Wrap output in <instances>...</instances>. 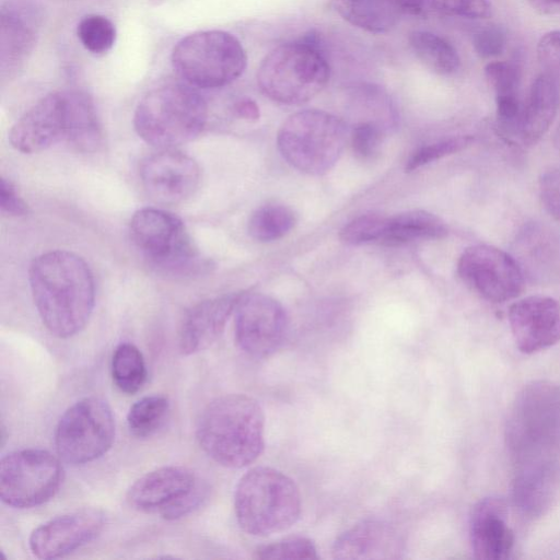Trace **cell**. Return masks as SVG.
<instances>
[{"mask_svg": "<svg viewBox=\"0 0 560 560\" xmlns=\"http://www.w3.org/2000/svg\"><path fill=\"white\" fill-rule=\"evenodd\" d=\"M139 173L147 195L161 205H177L191 197L201 175L191 156L174 149H162L147 156Z\"/></svg>", "mask_w": 560, "mask_h": 560, "instance_id": "obj_15", "label": "cell"}, {"mask_svg": "<svg viewBox=\"0 0 560 560\" xmlns=\"http://www.w3.org/2000/svg\"><path fill=\"white\" fill-rule=\"evenodd\" d=\"M30 10L8 4L1 10V68L9 70L31 51L35 35L36 20Z\"/></svg>", "mask_w": 560, "mask_h": 560, "instance_id": "obj_25", "label": "cell"}, {"mask_svg": "<svg viewBox=\"0 0 560 560\" xmlns=\"http://www.w3.org/2000/svg\"><path fill=\"white\" fill-rule=\"evenodd\" d=\"M506 45V35L502 27L488 25L472 37V46L481 59H490L501 55Z\"/></svg>", "mask_w": 560, "mask_h": 560, "instance_id": "obj_40", "label": "cell"}, {"mask_svg": "<svg viewBox=\"0 0 560 560\" xmlns=\"http://www.w3.org/2000/svg\"><path fill=\"white\" fill-rule=\"evenodd\" d=\"M474 142L471 136H454L416 150L406 162V172H412L423 165L459 152Z\"/></svg>", "mask_w": 560, "mask_h": 560, "instance_id": "obj_35", "label": "cell"}, {"mask_svg": "<svg viewBox=\"0 0 560 560\" xmlns=\"http://www.w3.org/2000/svg\"><path fill=\"white\" fill-rule=\"evenodd\" d=\"M197 478L183 466H164L140 477L129 488V505L141 512H159L189 491Z\"/></svg>", "mask_w": 560, "mask_h": 560, "instance_id": "obj_22", "label": "cell"}, {"mask_svg": "<svg viewBox=\"0 0 560 560\" xmlns=\"http://www.w3.org/2000/svg\"><path fill=\"white\" fill-rule=\"evenodd\" d=\"M257 559H318L317 549L312 539L304 536H289L262 545L255 551Z\"/></svg>", "mask_w": 560, "mask_h": 560, "instance_id": "obj_34", "label": "cell"}, {"mask_svg": "<svg viewBox=\"0 0 560 560\" xmlns=\"http://www.w3.org/2000/svg\"><path fill=\"white\" fill-rule=\"evenodd\" d=\"M505 439L516 468L560 460V384L524 385L510 408Z\"/></svg>", "mask_w": 560, "mask_h": 560, "instance_id": "obj_3", "label": "cell"}, {"mask_svg": "<svg viewBox=\"0 0 560 560\" xmlns=\"http://www.w3.org/2000/svg\"><path fill=\"white\" fill-rule=\"evenodd\" d=\"M331 3L347 22L376 34L389 31L400 16L382 0H331Z\"/></svg>", "mask_w": 560, "mask_h": 560, "instance_id": "obj_27", "label": "cell"}, {"mask_svg": "<svg viewBox=\"0 0 560 560\" xmlns=\"http://www.w3.org/2000/svg\"><path fill=\"white\" fill-rule=\"evenodd\" d=\"M202 451L217 464L243 468L265 447V413L259 402L244 394L213 399L202 410L196 429Z\"/></svg>", "mask_w": 560, "mask_h": 560, "instance_id": "obj_2", "label": "cell"}, {"mask_svg": "<svg viewBox=\"0 0 560 560\" xmlns=\"http://www.w3.org/2000/svg\"><path fill=\"white\" fill-rule=\"evenodd\" d=\"M555 143L560 149V125L555 135Z\"/></svg>", "mask_w": 560, "mask_h": 560, "instance_id": "obj_47", "label": "cell"}, {"mask_svg": "<svg viewBox=\"0 0 560 560\" xmlns=\"http://www.w3.org/2000/svg\"><path fill=\"white\" fill-rule=\"evenodd\" d=\"M30 287L39 317L58 338L81 331L95 303L93 273L83 258L68 250H50L33 259Z\"/></svg>", "mask_w": 560, "mask_h": 560, "instance_id": "obj_1", "label": "cell"}, {"mask_svg": "<svg viewBox=\"0 0 560 560\" xmlns=\"http://www.w3.org/2000/svg\"><path fill=\"white\" fill-rule=\"evenodd\" d=\"M530 7L542 15H560V0H527Z\"/></svg>", "mask_w": 560, "mask_h": 560, "instance_id": "obj_46", "label": "cell"}, {"mask_svg": "<svg viewBox=\"0 0 560 560\" xmlns=\"http://www.w3.org/2000/svg\"><path fill=\"white\" fill-rule=\"evenodd\" d=\"M296 223V214L284 205L267 203L257 208L248 220L249 235L259 242H271L287 235Z\"/></svg>", "mask_w": 560, "mask_h": 560, "instance_id": "obj_29", "label": "cell"}, {"mask_svg": "<svg viewBox=\"0 0 560 560\" xmlns=\"http://www.w3.org/2000/svg\"><path fill=\"white\" fill-rule=\"evenodd\" d=\"M347 141L346 124L332 114L305 109L291 115L277 137L278 149L300 172L320 175L339 160Z\"/></svg>", "mask_w": 560, "mask_h": 560, "instance_id": "obj_8", "label": "cell"}, {"mask_svg": "<svg viewBox=\"0 0 560 560\" xmlns=\"http://www.w3.org/2000/svg\"><path fill=\"white\" fill-rule=\"evenodd\" d=\"M234 314L235 340L247 355L264 359L281 348L287 336L288 317L277 300L261 293H243Z\"/></svg>", "mask_w": 560, "mask_h": 560, "instance_id": "obj_14", "label": "cell"}, {"mask_svg": "<svg viewBox=\"0 0 560 560\" xmlns=\"http://www.w3.org/2000/svg\"><path fill=\"white\" fill-rule=\"evenodd\" d=\"M133 244L149 264L161 272L187 276L205 268V260L175 214L156 208L136 211L130 220Z\"/></svg>", "mask_w": 560, "mask_h": 560, "instance_id": "obj_9", "label": "cell"}, {"mask_svg": "<svg viewBox=\"0 0 560 560\" xmlns=\"http://www.w3.org/2000/svg\"><path fill=\"white\" fill-rule=\"evenodd\" d=\"M560 495V460L516 468L512 499L526 517L546 514Z\"/></svg>", "mask_w": 560, "mask_h": 560, "instance_id": "obj_23", "label": "cell"}, {"mask_svg": "<svg viewBox=\"0 0 560 560\" xmlns=\"http://www.w3.org/2000/svg\"><path fill=\"white\" fill-rule=\"evenodd\" d=\"M235 114L246 120H256L259 118V107L250 98H242L234 106Z\"/></svg>", "mask_w": 560, "mask_h": 560, "instance_id": "obj_45", "label": "cell"}, {"mask_svg": "<svg viewBox=\"0 0 560 560\" xmlns=\"http://www.w3.org/2000/svg\"><path fill=\"white\" fill-rule=\"evenodd\" d=\"M91 97L77 90L47 94L25 112L9 132L11 145L23 153H36L59 141L69 142L77 132Z\"/></svg>", "mask_w": 560, "mask_h": 560, "instance_id": "obj_10", "label": "cell"}, {"mask_svg": "<svg viewBox=\"0 0 560 560\" xmlns=\"http://www.w3.org/2000/svg\"><path fill=\"white\" fill-rule=\"evenodd\" d=\"M508 516V506L500 498H485L472 508L469 537L475 558L503 560L510 557L515 536Z\"/></svg>", "mask_w": 560, "mask_h": 560, "instance_id": "obj_18", "label": "cell"}, {"mask_svg": "<svg viewBox=\"0 0 560 560\" xmlns=\"http://www.w3.org/2000/svg\"><path fill=\"white\" fill-rule=\"evenodd\" d=\"M58 457L40 448L11 452L0 463V498L15 509H31L49 501L62 482Z\"/></svg>", "mask_w": 560, "mask_h": 560, "instance_id": "obj_12", "label": "cell"}, {"mask_svg": "<svg viewBox=\"0 0 560 560\" xmlns=\"http://www.w3.org/2000/svg\"><path fill=\"white\" fill-rule=\"evenodd\" d=\"M409 43L418 59L435 73L451 75L459 69L458 52L445 38L428 31H415Z\"/></svg>", "mask_w": 560, "mask_h": 560, "instance_id": "obj_28", "label": "cell"}, {"mask_svg": "<svg viewBox=\"0 0 560 560\" xmlns=\"http://www.w3.org/2000/svg\"><path fill=\"white\" fill-rule=\"evenodd\" d=\"M428 14L466 19H487L491 15L489 0H427Z\"/></svg>", "mask_w": 560, "mask_h": 560, "instance_id": "obj_38", "label": "cell"}, {"mask_svg": "<svg viewBox=\"0 0 560 560\" xmlns=\"http://www.w3.org/2000/svg\"><path fill=\"white\" fill-rule=\"evenodd\" d=\"M383 128L377 121H360L351 131V145L354 155L362 161L373 160L381 150Z\"/></svg>", "mask_w": 560, "mask_h": 560, "instance_id": "obj_37", "label": "cell"}, {"mask_svg": "<svg viewBox=\"0 0 560 560\" xmlns=\"http://www.w3.org/2000/svg\"><path fill=\"white\" fill-rule=\"evenodd\" d=\"M560 107V85L556 74L545 71L533 82L523 104L518 139L536 144L549 130Z\"/></svg>", "mask_w": 560, "mask_h": 560, "instance_id": "obj_24", "label": "cell"}, {"mask_svg": "<svg viewBox=\"0 0 560 560\" xmlns=\"http://www.w3.org/2000/svg\"><path fill=\"white\" fill-rule=\"evenodd\" d=\"M207 486L197 480L189 491L161 511L160 514L163 518L168 521L182 518L201 505L207 498Z\"/></svg>", "mask_w": 560, "mask_h": 560, "instance_id": "obj_41", "label": "cell"}, {"mask_svg": "<svg viewBox=\"0 0 560 560\" xmlns=\"http://www.w3.org/2000/svg\"><path fill=\"white\" fill-rule=\"evenodd\" d=\"M335 559H398L404 541L397 529L378 518H365L341 533L331 548Z\"/></svg>", "mask_w": 560, "mask_h": 560, "instance_id": "obj_19", "label": "cell"}, {"mask_svg": "<svg viewBox=\"0 0 560 560\" xmlns=\"http://www.w3.org/2000/svg\"><path fill=\"white\" fill-rule=\"evenodd\" d=\"M388 217L368 213L348 222L340 231V238L349 245H361L371 242H382L386 232Z\"/></svg>", "mask_w": 560, "mask_h": 560, "instance_id": "obj_33", "label": "cell"}, {"mask_svg": "<svg viewBox=\"0 0 560 560\" xmlns=\"http://www.w3.org/2000/svg\"><path fill=\"white\" fill-rule=\"evenodd\" d=\"M168 410L167 397L163 395L142 397L128 411L127 424L130 433L139 439L153 435L164 423Z\"/></svg>", "mask_w": 560, "mask_h": 560, "instance_id": "obj_31", "label": "cell"}, {"mask_svg": "<svg viewBox=\"0 0 560 560\" xmlns=\"http://www.w3.org/2000/svg\"><path fill=\"white\" fill-rule=\"evenodd\" d=\"M538 191L545 210L560 222V167H551L541 173Z\"/></svg>", "mask_w": 560, "mask_h": 560, "instance_id": "obj_39", "label": "cell"}, {"mask_svg": "<svg viewBox=\"0 0 560 560\" xmlns=\"http://www.w3.org/2000/svg\"><path fill=\"white\" fill-rule=\"evenodd\" d=\"M512 256L532 282L548 283L560 276V240L544 224H524L513 241Z\"/></svg>", "mask_w": 560, "mask_h": 560, "instance_id": "obj_20", "label": "cell"}, {"mask_svg": "<svg viewBox=\"0 0 560 560\" xmlns=\"http://www.w3.org/2000/svg\"><path fill=\"white\" fill-rule=\"evenodd\" d=\"M112 377L119 390L137 393L145 382L147 366L141 351L130 342L118 345L112 358Z\"/></svg>", "mask_w": 560, "mask_h": 560, "instance_id": "obj_30", "label": "cell"}, {"mask_svg": "<svg viewBox=\"0 0 560 560\" xmlns=\"http://www.w3.org/2000/svg\"><path fill=\"white\" fill-rule=\"evenodd\" d=\"M448 234L446 223L424 210H410L388 217L382 244L400 245L413 241L440 240Z\"/></svg>", "mask_w": 560, "mask_h": 560, "instance_id": "obj_26", "label": "cell"}, {"mask_svg": "<svg viewBox=\"0 0 560 560\" xmlns=\"http://www.w3.org/2000/svg\"><path fill=\"white\" fill-rule=\"evenodd\" d=\"M457 273L479 296L503 303L521 295L525 277L512 254L492 245L467 247L458 258Z\"/></svg>", "mask_w": 560, "mask_h": 560, "instance_id": "obj_13", "label": "cell"}, {"mask_svg": "<svg viewBox=\"0 0 560 560\" xmlns=\"http://www.w3.org/2000/svg\"><path fill=\"white\" fill-rule=\"evenodd\" d=\"M176 73L194 88L218 89L238 79L246 69L247 56L232 34L200 31L182 38L173 48Z\"/></svg>", "mask_w": 560, "mask_h": 560, "instance_id": "obj_7", "label": "cell"}, {"mask_svg": "<svg viewBox=\"0 0 560 560\" xmlns=\"http://www.w3.org/2000/svg\"><path fill=\"white\" fill-rule=\"evenodd\" d=\"M329 73V65L317 40L306 36L271 50L258 68L257 83L270 100L298 105L320 93Z\"/></svg>", "mask_w": 560, "mask_h": 560, "instance_id": "obj_6", "label": "cell"}, {"mask_svg": "<svg viewBox=\"0 0 560 560\" xmlns=\"http://www.w3.org/2000/svg\"><path fill=\"white\" fill-rule=\"evenodd\" d=\"M509 324L516 347L532 354L560 341V304L546 295H530L511 304Z\"/></svg>", "mask_w": 560, "mask_h": 560, "instance_id": "obj_17", "label": "cell"}, {"mask_svg": "<svg viewBox=\"0 0 560 560\" xmlns=\"http://www.w3.org/2000/svg\"><path fill=\"white\" fill-rule=\"evenodd\" d=\"M0 207L2 212L13 217L25 215L28 212V207L19 195L14 184L3 177L0 184Z\"/></svg>", "mask_w": 560, "mask_h": 560, "instance_id": "obj_43", "label": "cell"}, {"mask_svg": "<svg viewBox=\"0 0 560 560\" xmlns=\"http://www.w3.org/2000/svg\"><path fill=\"white\" fill-rule=\"evenodd\" d=\"M397 14L428 15L427 0H382Z\"/></svg>", "mask_w": 560, "mask_h": 560, "instance_id": "obj_44", "label": "cell"}, {"mask_svg": "<svg viewBox=\"0 0 560 560\" xmlns=\"http://www.w3.org/2000/svg\"><path fill=\"white\" fill-rule=\"evenodd\" d=\"M77 34L83 47L94 55L106 54L116 40L115 25L100 14H89L81 19Z\"/></svg>", "mask_w": 560, "mask_h": 560, "instance_id": "obj_32", "label": "cell"}, {"mask_svg": "<svg viewBox=\"0 0 560 560\" xmlns=\"http://www.w3.org/2000/svg\"><path fill=\"white\" fill-rule=\"evenodd\" d=\"M240 296V293L226 294L205 300L189 308L178 331L179 351L189 355L210 347L223 332Z\"/></svg>", "mask_w": 560, "mask_h": 560, "instance_id": "obj_21", "label": "cell"}, {"mask_svg": "<svg viewBox=\"0 0 560 560\" xmlns=\"http://www.w3.org/2000/svg\"><path fill=\"white\" fill-rule=\"evenodd\" d=\"M207 119V103L194 86L186 82H166L142 97L133 125L147 143L174 149L198 137Z\"/></svg>", "mask_w": 560, "mask_h": 560, "instance_id": "obj_4", "label": "cell"}, {"mask_svg": "<svg viewBox=\"0 0 560 560\" xmlns=\"http://www.w3.org/2000/svg\"><path fill=\"white\" fill-rule=\"evenodd\" d=\"M115 418L109 405L90 396L69 407L55 430L58 455L72 465H83L102 457L115 440Z\"/></svg>", "mask_w": 560, "mask_h": 560, "instance_id": "obj_11", "label": "cell"}, {"mask_svg": "<svg viewBox=\"0 0 560 560\" xmlns=\"http://www.w3.org/2000/svg\"><path fill=\"white\" fill-rule=\"evenodd\" d=\"M537 58L548 72L556 75L560 72V30L547 32L540 37Z\"/></svg>", "mask_w": 560, "mask_h": 560, "instance_id": "obj_42", "label": "cell"}, {"mask_svg": "<svg viewBox=\"0 0 560 560\" xmlns=\"http://www.w3.org/2000/svg\"><path fill=\"white\" fill-rule=\"evenodd\" d=\"M234 510L237 523L245 533L259 537L280 533L300 518V489L284 472L257 466L238 480Z\"/></svg>", "mask_w": 560, "mask_h": 560, "instance_id": "obj_5", "label": "cell"}, {"mask_svg": "<svg viewBox=\"0 0 560 560\" xmlns=\"http://www.w3.org/2000/svg\"><path fill=\"white\" fill-rule=\"evenodd\" d=\"M104 526L105 515L101 510H75L35 528L30 536V549L39 559L61 558L94 540Z\"/></svg>", "mask_w": 560, "mask_h": 560, "instance_id": "obj_16", "label": "cell"}, {"mask_svg": "<svg viewBox=\"0 0 560 560\" xmlns=\"http://www.w3.org/2000/svg\"><path fill=\"white\" fill-rule=\"evenodd\" d=\"M485 77L495 96L520 94L522 70L518 63L491 61L485 67Z\"/></svg>", "mask_w": 560, "mask_h": 560, "instance_id": "obj_36", "label": "cell"}]
</instances>
